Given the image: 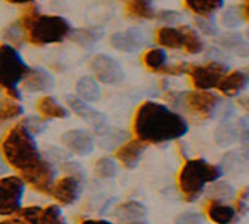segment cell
<instances>
[{
    "label": "cell",
    "mask_w": 249,
    "mask_h": 224,
    "mask_svg": "<svg viewBox=\"0 0 249 224\" xmlns=\"http://www.w3.org/2000/svg\"><path fill=\"white\" fill-rule=\"evenodd\" d=\"M118 224H149L146 220V206L138 200H125L114 212Z\"/></svg>",
    "instance_id": "13"
},
{
    "label": "cell",
    "mask_w": 249,
    "mask_h": 224,
    "mask_svg": "<svg viewBox=\"0 0 249 224\" xmlns=\"http://www.w3.org/2000/svg\"><path fill=\"white\" fill-rule=\"evenodd\" d=\"M22 87L27 92H33V93L48 92V90L54 87V78L47 71L36 67V69H30L26 78L22 79Z\"/></svg>",
    "instance_id": "17"
},
{
    "label": "cell",
    "mask_w": 249,
    "mask_h": 224,
    "mask_svg": "<svg viewBox=\"0 0 249 224\" xmlns=\"http://www.w3.org/2000/svg\"><path fill=\"white\" fill-rule=\"evenodd\" d=\"M175 224H205L203 217L194 211H185L175 218Z\"/></svg>",
    "instance_id": "35"
},
{
    "label": "cell",
    "mask_w": 249,
    "mask_h": 224,
    "mask_svg": "<svg viewBox=\"0 0 249 224\" xmlns=\"http://www.w3.org/2000/svg\"><path fill=\"white\" fill-rule=\"evenodd\" d=\"M110 45L118 51H124V53H136L139 51L146 39H145V33L139 29H127L124 32H117L110 36Z\"/></svg>",
    "instance_id": "12"
},
{
    "label": "cell",
    "mask_w": 249,
    "mask_h": 224,
    "mask_svg": "<svg viewBox=\"0 0 249 224\" xmlns=\"http://www.w3.org/2000/svg\"><path fill=\"white\" fill-rule=\"evenodd\" d=\"M36 109L39 114L47 118V120H51V118H66L69 115V112L64 106H61L54 97L51 96H45L42 99L37 100L36 103Z\"/></svg>",
    "instance_id": "20"
},
{
    "label": "cell",
    "mask_w": 249,
    "mask_h": 224,
    "mask_svg": "<svg viewBox=\"0 0 249 224\" xmlns=\"http://www.w3.org/2000/svg\"><path fill=\"white\" fill-rule=\"evenodd\" d=\"M185 103L187 106L194 111L196 114L209 117L212 112L216 109L219 103V97L215 96L211 92H201V90H196V92L185 94Z\"/></svg>",
    "instance_id": "14"
},
{
    "label": "cell",
    "mask_w": 249,
    "mask_h": 224,
    "mask_svg": "<svg viewBox=\"0 0 249 224\" xmlns=\"http://www.w3.org/2000/svg\"><path fill=\"white\" fill-rule=\"evenodd\" d=\"M198 24V29L205 33V35H215L216 33V27L213 22L209 19V18H203V19H198L197 21Z\"/></svg>",
    "instance_id": "39"
},
{
    "label": "cell",
    "mask_w": 249,
    "mask_h": 224,
    "mask_svg": "<svg viewBox=\"0 0 249 224\" xmlns=\"http://www.w3.org/2000/svg\"><path fill=\"white\" fill-rule=\"evenodd\" d=\"M222 169L203 159L187 160L178 175V186L188 202H194L205 190L206 184L216 183Z\"/></svg>",
    "instance_id": "4"
},
{
    "label": "cell",
    "mask_w": 249,
    "mask_h": 224,
    "mask_svg": "<svg viewBox=\"0 0 249 224\" xmlns=\"http://www.w3.org/2000/svg\"><path fill=\"white\" fill-rule=\"evenodd\" d=\"M145 148H146V145L143 142L134 139V141H128V142L120 145L115 155L125 169H134L139 165L142 155L145 152Z\"/></svg>",
    "instance_id": "16"
},
{
    "label": "cell",
    "mask_w": 249,
    "mask_h": 224,
    "mask_svg": "<svg viewBox=\"0 0 249 224\" xmlns=\"http://www.w3.org/2000/svg\"><path fill=\"white\" fill-rule=\"evenodd\" d=\"M157 42L164 48L176 50L184 47V33L182 29H175V27H160L157 30Z\"/></svg>",
    "instance_id": "21"
},
{
    "label": "cell",
    "mask_w": 249,
    "mask_h": 224,
    "mask_svg": "<svg viewBox=\"0 0 249 224\" xmlns=\"http://www.w3.org/2000/svg\"><path fill=\"white\" fill-rule=\"evenodd\" d=\"M187 131L185 118L161 103L143 102L134 114L133 133L143 144L170 142L182 138Z\"/></svg>",
    "instance_id": "1"
},
{
    "label": "cell",
    "mask_w": 249,
    "mask_h": 224,
    "mask_svg": "<svg viewBox=\"0 0 249 224\" xmlns=\"http://www.w3.org/2000/svg\"><path fill=\"white\" fill-rule=\"evenodd\" d=\"M81 190H82L81 178H76L75 175H69L60 178L57 183H54L50 194L60 205H72L79 199Z\"/></svg>",
    "instance_id": "10"
},
{
    "label": "cell",
    "mask_w": 249,
    "mask_h": 224,
    "mask_svg": "<svg viewBox=\"0 0 249 224\" xmlns=\"http://www.w3.org/2000/svg\"><path fill=\"white\" fill-rule=\"evenodd\" d=\"M248 78H249V69H248Z\"/></svg>",
    "instance_id": "46"
},
{
    "label": "cell",
    "mask_w": 249,
    "mask_h": 224,
    "mask_svg": "<svg viewBox=\"0 0 249 224\" xmlns=\"http://www.w3.org/2000/svg\"><path fill=\"white\" fill-rule=\"evenodd\" d=\"M248 82H249V78L245 72L234 71V72L227 74L221 79L218 88H219V92L225 96H236L240 92H243L248 85Z\"/></svg>",
    "instance_id": "18"
},
{
    "label": "cell",
    "mask_w": 249,
    "mask_h": 224,
    "mask_svg": "<svg viewBox=\"0 0 249 224\" xmlns=\"http://www.w3.org/2000/svg\"><path fill=\"white\" fill-rule=\"evenodd\" d=\"M18 26L24 33V37L37 47L63 42L72 32L71 24L64 18L39 14L36 6H29L21 14Z\"/></svg>",
    "instance_id": "3"
},
{
    "label": "cell",
    "mask_w": 249,
    "mask_h": 224,
    "mask_svg": "<svg viewBox=\"0 0 249 224\" xmlns=\"http://www.w3.org/2000/svg\"><path fill=\"white\" fill-rule=\"evenodd\" d=\"M67 105L69 108L75 112L78 117H81L84 121H87L91 127H94L96 130H102L106 126V118L103 114H100L99 111H96L94 108L89 106L87 102L81 100L79 97H67Z\"/></svg>",
    "instance_id": "15"
},
{
    "label": "cell",
    "mask_w": 249,
    "mask_h": 224,
    "mask_svg": "<svg viewBox=\"0 0 249 224\" xmlns=\"http://www.w3.org/2000/svg\"><path fill=\"white\" fill-rule=\"evenodd\" d=\"M243 17L246 19H249V0H245V5H243Z\"/></svg>",
    "instance_id": "43"
},
{
    "label": "cell",
    "mask_w": 249,
    "mask_h": 224,
    "mask_svg": "<svg viewBox=\"0 0 249 224\" xmlns=\"http://www.w3.org/2000/svg\"><path fill=\"white\" fill-rule=\"evenodd\" d=\"M29 66L12 45H0V87L8 93V97L18 100L17 85L29 74Z\"/></svg>",
    "instance_id": "5"
},
{
    "label": "cell",
    "mask_w": 249,
    "mask_h": 224,
    "mask_svg": "<svg viewBox=\"0 0 249 224\" xmlns=\"http://www.w3.org/2000/svg\"><path fill=\"white\" fill-rule=\"evenodd\" d=\"M81 224H112L110 221H107V220H84V221H81Z\"/></svg>",
    "instance_id": "41"
},
{
    "label": "cell",
    "mask_w": 249,
    "mask_h": 224,
    "mask_svg": "<svg viewBox=\"0 0 249 224\" xmlns=\"http://www.w3.org/2000/svg\"><path fill=\"white\" fill-rule=\"evenodd\" d=\"M76 93L81 100L89 103V102H97L102 96V90L94 78L91 76H82L76 82Z\"/></svg>",
    "instance_id": "22"
},
{
    "label": "cell",
    "mask_w": 249,
    "mask_h": 224,
    "mask_svg": "<svg viewBox=\"0 0 249 224\" xmlns=\"http://www.w3.org/2000/svg\"><path fill=\"white\" fill-rule=\"evenodd\" d=\"M14 224H66V218L57 205L24 206L14 214Z\"/></svg>",
    "instance_id": "7"
},
{
    "label": "cell",
    "mask_w": 249,
    "mask_h": 224,
    "mask_svg": "<svg viewBox=\"0 0 249 224\" xmlns=\"http://www.w3.org/2000/svg\"><path fill=\"white\" fill-rule=\"evenodd\" d=\"M184 33V47L188 54H198L203 50V42L200 36L190 27H180Z\"/></svg>",
    "instance_id": "31"
},
{
    "label": "cell",
    "mask_w": 249,
    "mask_h": 224,
    "mask_svg": "<svg viewBox=\"0 0 249 224\" xmlns=\"http://www.w3.org/2000/svg\"><path fill=\"white\" fill-rule=\"evenodd\" d=\"M218 43L239 57H249V42L242 39L239 35H225L218 39Z\"/></svg>",
    "instance_id": "25"
},
{
    "label": "cell",
    "mask_w": 249,
    "mask_h": 224,
    "mask_svg": "<svg viewBox=\"0 0 249 224\" xmlns=\"http://www.w3.org/2000/svg\"><path fill=\"white\" fill-rule=\"evenodd\" d=\"M248 199H249V188H243L239 193V197L236 199V212L245 214L248 211Z\"/></svg>",
    "instance_id": "38"
},
{
    "label": "cell",
    "mask_w": 249,
    "mask_h": 224,
    "mask_svg": "<svg viewBox=\"0 0 249 224\" xmlns=\"http://www.w3.org/2000/svg\"><path fill=\"white\" fill-rule=\"evenodd\" d=\"M237 134L243 144V154L246 159H249V118H245L240 121L237 127Z\"/></svg>",
    "instance_id": "34"
},
{
    "label": "cell",
    "mask_w": 249,
    "mask_h": 224,
    "mask_svg": "<svg viewBox=\"0 0 249 224\" xmlns=\"http://www.w3.org/2000/svg\"><path fill=\"white\" fill-rule=\"evenodd\" d=\"M206 214L215 224H231L236 218V209L222 202L211 200L206 206Z\"/></svg>",
    "instance_id": "19"
},
{
    "label": "cell",
    "mask_w": 249,
    "mask_h": 224,
    "mask_svg": "<svg viewBox=\"0 0 249 224\" xmlns=\"http://www.w3.org/2000/svg\"><path fill=\"white\" fill-rule=\"evenodd\" d=\"M142 61L146 69H149L151 72H161L166 67V53L160 48L148 50L143 54Z\"/></svg>",
    "instance_id": "28"
},
{
    "label": "cell",
    "mask_w": 249,
    "mask_h": 224,
    "mask_svg": "<svg viewBox=\"0 0 249 224\" xmlns=\"http://www.w3.org/2000/svg\"><path fill=\"white\" fill-rule=\"evenodd\" d=\"M208 194L212 200L216 202H227L231 200L236 194L234 187L229 183H213L209 188H208Z\"/></svg>",
    "instance_id": "30"
},
{
    "label": "cell",
    "mask_w": 249,
    "mask_h": 224,
    "mask_svg": "<svg viewBox=\"0 0 249 224\" xmlns=\"http://www.w3.org/2000/svg\"><path fill=\"white\" fill-rule=\"evenodd\" d=\"M0 224H14L12 221H0Z\"/></svg>",
    "instance_id": "44"
},
{
    "label": "cell",
    "mask_w": 249,
    "mask_h": 224,
    "mask_svg": "<svg viewBox=\"0 0 249 224\" xmlns=\"http://www.w3.org/2000/svg\"><path fill=\"white\" fill-rule=\"evenodd\" d=\"M246 35H248V37H249V29H248V32H246Z\"/></svg>",
    "instance_id": "45"
},
{
    "label": "cell",
    "mask_w": 249,
    "mask_h": 224,
    "mask_svg": "<svg viewBox=\"0 0 249 224\" xmlns=\"http://www.w3.org/2000/svg\"><path fill=\"white\" fill-rule=\"evenodd\" d=\"M94 173L103 179H109L114 178L117 175V165L112 159H107V157H103V159H99L94 165Z\"/></svg>",
    "instance_id": "32"
},
{
    "label": "cell",
    "mask_w": 249,
    "mask_h": 224,
    "mask_svg": "<svg viewBox=\"0 0 249 224\" xmlns=\"http://www.w3.org/2000/svg\"><path fill=\"white\" fill-rule=\"evenodd\" d=\"M193 85L201 92H208L219 85L221 79L227 75V66L219 61H209L203 66H193L188 69Z\"/></svg>",
    "instance_id": "8"
},
{
    "label": "cell",
    "mask_w": 249,
    "mask_h": 224,
    "mask_svg": "<svg viewBox=\"0 0 249 224\" xmlns=\"http://www.w3.org/2000/svg\"><path fill=\"white\" fill-rule=\"evenodd\" d=\"M61 144L76 155H88L94 149V139L87 130L75 129L66 131L61 136Z\"/></svg>",
    "instance_id": "11"
},
{
    "label": "cell",
    "mask_w": 249,
    "mask_h": 224,
    "mask_svg": "<svg viewBox=\"0 0 249 224\" xmlns=\"http://www.w3.org/2000/svg\"><path fill=\"white\" fill-rule=\"evenodd\" d=\"M237 129L230 123H222L215 130V144L221 148L230 147L237 139Z\"/></svg>",
    "instance_id": "27"
},
{
    "label": "cell",
    "mask_w": 249,
    "mask_h": 224,
    "mask_svg": "<svg viewBox=\"0 0 249 224\" xmlns=\"http://www.w3.org/2000/svg\"><path fill=\"white\" fill-rule=\"evenodd\" d=\"M125 14L138 19H151L155 17L151 0H128L125 3Z\"/></svg>",
    "instance_id": "23"
},
{
    "label": "cell",
    "mask_w": 249,
    "mask_h": 224,
    "mask_svg": "<svg viewBox=\"0 0 249 224\" xmlns=\"http://www.w3.org/2000/svg\"><path fill=\"white\" fill-rule=\"evenodd\" d=\"M22 126H24L33 136L35 134H37V133H40V131H43L45 130V127H47V124H45V121L43 120H40V118H35V117H29V118H26L24 121L21 123Z\"/></svg>",
    "instance_id": "36"
},
{
    "label": "cell",
    "mask_w": 249,
    "mask_h": 224,
    "mask_svg": "<svg viewBox=\"0 0 249 224\" xmlns=\"http://www.w3.org/2000/svg\"><path fill=\"white\" fill-rule=\"evenodd\" d=\"M103 32L100 29H81L71 32V39H73L81 47H91L102 37Z\"/></svg>",
    "instance_id": "29"
},
{
    "label": "cell",
    "mask_w": 249,
    "mask_h": 224,
    "mask_svg": "<svg viewBox=\"0 0 249 224\" xmlns=\"http://www.w3.org/2000/svg\"><path fill=\"white\" fill-rule=\"evenodd\" d=\"M89 67H91L94 76L103 84L115 85L124 79V71L121 64L109 56L105 54L94 56L93 60L89 61Z\"/></svg>",
    "instance_id": "9"
},
{
    "label": "cell",
    "mask_w": 249,
    "mask_h": 224,
    "mask_svg": "<svg viewBox=\"0 0 249 224\" xmlns=\"http://www.w3.org/2000/svg\"><path fill=\"white\" fill-rule=\"evenodd\" d=\"M0 149H2L8 165L19 172L21 179L24 183L51 165L47 159L42 157L37 149L35 136L22 124L14 126L6 133Z\"/></svg>",
    "instance_id": "2"
},
{
    "label": "cell",
    "mask_w": 249,
    "mask_h": 224,
    "mask_svg": "<svg viewBox=\"0 0 249 224\" xmlns=\"http://www.w3.org/2000/svg\"><path fill=\"white\" fill-rule=\"evenodd\" d=\"M22 114V106L18 100L11 97L0 99V124L6 121H12Z\"/></svg>",
    "instance_id": "26"
},
{
    "label": "cell",
    "mask_w": 249,
    "mask_h": 224,
    "mask_svg": "<svg viewBox=\"0 0 249 224\" xmlns=\"http://www.w3.org/2000/svg\"><path fill=\"white\" fill-rule=\"evenodd\" d=\"M24 181L19 176L0 178V215H14L21 209Z\"/></svg>",
    "instance_id": "6"
},
{
    "label": "cell",
    "mask_w": 249,
    "mask_h": 224,
    "mask_svg": "<svg viewBox=\"0 0 249 224\" xmlns=\"http://www.w3.org/2000/svg\"><path fill=\"white\" fill-rule=\"evenodd\" d=\"M5 2L11 5H27V3L35 2V0H5Z\"/></svg>",
    "instance_id": "42"
},
{
    "label": "cell",
    "mask_w": 249,
    "mask_h": 224,
    "mask_svg": "<svg viewBox=\"0 0 249 224\" xmlns=\"http://www.w3.org/2000/svg\"><path fill=\"white\" fill-rule=\"evenodd\" d=\"M184 2L190 11L201 18H211V15L224 5V0H184Z\"/></svg>",
    "instance_id": "24"
},
{
    "label": "cell",
    "mask_w": 249,
    "mask_h": 224,
    "mask_svg": "<svg viewBox=\"0 0 249 224\" xmlns=\"http://www.w3.org/2000/svg\"><path fill=\"white\" fill-rule=\"evenodd\" d=\"M221 22L225 26V27H237L240 22H242V12L239 8L236 6H230L227 11H225L221 17Z\"/></svg>",
    "instance_id": "33"
},
{
    "label": "cell",
    "mask_w": 249,
    "mask_h": 224,
    "mask_svg": "<svg viewBox=\"0 0 249 224\" xmlns=\"http://www.w3.org/2000/svg\"><path fill=\"white\" fill-rule=\"evenodd\" d=\"M5 37L8 40H11L12 43H19L21 39H24V33H22L21 27L18 26V22H15V24H11L5 30Z\"/></svg>",
    "instance_id": "37"
},
{
    "label": "cell",
    "mask_w": 249,
    "mask_h": 224,
    "mask_svg": "<svg viewBox=\"0 0 249 224\" xmlns=\"http://www.w3.org/2000/svg\"><path fill=\"white\" fill-rule=\"evenodd\" d=\"M237 105L246 112V114L249 115V96H243V97H239L237 99Z\"/></svg>",
    "instance_id": "40"
}]
</instances>
